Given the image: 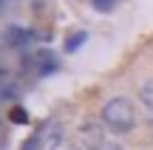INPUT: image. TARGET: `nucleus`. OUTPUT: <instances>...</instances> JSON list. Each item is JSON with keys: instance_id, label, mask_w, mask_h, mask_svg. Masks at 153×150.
<instances>
[{"instance_id": "obj_1", "label": "nucleus", "mask_w": 153, "mask_h": 150, "mask_svg": "<svg viewBox=\"0 0 153 150\" xmlns=\"http://www.w3.org/2000/svg\"><path fill=\"white\" fill-rule=\"evenodd\" d=\"M99 119L114 136H125L136 128V108L128 96H111L99 111Z\"/></svg>"}, {"instance_id": "obj_2", "label": "nucleus", "mask_w": 153, "mask_h": 150, "mask_svg": "<svg viewBox=\"0 0 153 150\" xmlns=\"http://www.w3.org/2000/svg\"><path fill=\"white\" fill-rule=\"evenodd\" d=\"M108 133L111 130L102 128V125H97V122H85L82 125V139H85V145L91 150H122V145Z\"/></svg>"}, {"instance_id": "obj_3", "label": "nucleus", "mask_w": 153, "mask_h": 150, "mask_svg": "<svg viewBox=\"0 0 153 150\" xmlns=\"http://www.w3.org/2000/svg\"><path fill=\"white\" fill-rule=\"evenodd\" d=\"M60 145H62V130H60V125H45V128L37 130L31 139H26L23 150H57Z\"/></svg>"}, {"instance_id": "obj_4", "label": "nucleus", "mask_w": 153, "mask_h": 150, "mask_svg": "<svg viewBox=\"0 0 153 150\" xmlns=\"http://www.w3.org/2000/svg\"><path fill=\"white\" fill-rule=\"evenodd\" d=\"M139 96H142V105L150 111L153 116V79H148V82H142V88H139Z\"/></svg>"}, {"instance_id": "obj_5", "label": "nucleus", "mask_w": 153, "mask_h": 150, "mask_svg": "<svg viewBox=\"0 0 153 150\" xmlns=\"http://www.w3.org/2000/svg\"><path fill=\"white\" fill-rule=\"evenodd\" d=\"M82 40H85V34H76V40L71 37V40H68V51H74V48H79V43H82Z\"/></svg>"}, {"instance_id": "obj_6", "label": "nucleus", "mask_w": 153, "mask_h": 150, "mask_svg": "<svg viewBox=\"0 0 153 150\" xmlns=\"http://www.w3.org/2000/svg\"><path fill=\"white\" fill-rule=\"evenodd\" d=\"M94 6H97V9H102V11H108L111 6H114V0H94Z\"/></svg>"}, {"instance_id": "obj_7", "label": "nucleus", "mask_w": 153, "mask_h": 150, "mask_svg": "<svg viewBox=\"0 0 153 150\" xmlns=\"http://www.w3.org/2000/svg\"><path fill=\"white\" fill-rule=\"evenodd\" d=\"M150 130H153V116H150Z\"/></svg>"}, {"instance_id": "obj_8", "label": "nucleus", "mask_w": 153, "mask_h": 150, "mask_svg": "<svg viewBox=\"0 0 153 150\" xmlns=\"http://www.w3.org/2000/svg\"><path fill=\"white\" fill-rule=\"evenodd\" d=\"M3 74H6V71H3V68H0V77H3Z\"/></svg>"}]
</instances>
